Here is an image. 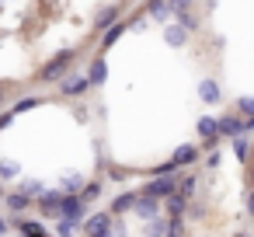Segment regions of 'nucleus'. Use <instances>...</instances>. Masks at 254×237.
<instances>
[{
	"label": "nucleus",
	"mask_w": 254,
	"mask_h": 237,
	"mask_svg": "<svg viewBox=\"0 0 254 237\" xmlns=\"http://www.w3.org/2000/svg\"><path fill=\"white\" fill-rule=\"evenodd\" d=\"M70 63H73V53H70V49L56 53V56H53L46 67H42V77H39V80H46V84H56V80H60L66 70H70Z\"/></svg>",
	"instance_id": "1"
},
{
	"label": "nucleus",
	"mask_w": 254,
	"mask_h": 237,
	"mask_svg": "<svg viewBox=\"0 0 254 237\" xmlns=\"http://www.w3.org/2000/svg\"><path fill=\"white\" fill-rule=\"evenodd\" d=\"M185 7H188V0H150V4H146L150 18H160V21L174 18V14H178V11H185Z\"/></svg>",
	"instance_id": "2"
},
{
	"label": "nucleus",
	"mask_w": 254,
	"mask_h": 237,
	"mask_svg": "<svg viewBox=\"0 0 254 237\" xmlns=\"http://www.w3.org/2000/svg\"><path fill=\"white\" fill-rule=\"evenodd\" d=\"M60 220L80 223V220H84V199H77V195H66V192H63V199H60Z\"/></svg>",
	"instance_id": "3"
},
{
	"label": "nucleus",
	"mask_w": 254,
	"mask_h": 237,
	"mask_svg": "<svg viewBox=\"0 0 254 237\" xmlns=\"http://www.w3.org/2000/svg\"><path fill=\"white\" fill-rule=\"evenodd\" d=\"M56 84H60L63 94H84V91L91 87V84H87V74H63Z\"/></svg>",
	"instance_id": "4"
},
{
	"label": "nucleus",
	"mask_w": 254,
	"mask_h": 237,
	"mask_svg": "<svg viewBox=\"0 0 254 237\" xmlns=\"http://www.w3.org/2000/svg\"><path fill=\"white\" fill-rule=\"evenodd\" d=\"M174 188H178V181H174L171 174H160L157 181H150V185H146V195H153V199H164V195H171Z\"/></svg>",
	"instance_id": "5"
},
{
	"label": "nucleus",
	"mask_w": 254,
	"mask_h": 237,
	"mask_svg": "<svg viewBox=\"0 0 254 237\" xmlns=\"http://www.w3.org/2000/svg\"><path fill=\"white\" fill-rule=\"evenodd\" d=\"M84 234H112V216L108 213H94L84 220Z\"/></svg>",
	"instance_id": "6"
},
{
	"label": "nucleus",
	"mask_w": 254,
	"mask_h": 237,
	"mask_svg": "<svg viewBox=\"0 0 254 237\" xmlns=\"http://www.w3.org/2000/svg\"><path fill=\"white\" fill-rule=\"evenodd\" d=\"M132 209H136V216H143V220H153V216H157V199L143 192V195H136V199H132Z\"/></svg>",
	"instance_id": "7"
},
{
	"label": "nucleus",
	"mask_w": 254,
	"mask_h": 237,
	"mask_svg": "<svg viewBox=\"0 0 254 237\" xmlns=\"http://www.w3.org/2000/svg\"><path fill=\"white\" fill-rule=\"evenodd\" d=\"M237 133H244V122L240 119H216V136H237Z\"/></svg>",
	"instance_id": "8"
},
{
	"label": "nucleus",
	"mask_w": 254,
	"mask_h": 237,
	"mask_svg": "<svg viewBox=\"0 0 254 237\" xmlns=\"http://www.w3.org/2000/svg\"><path fill=\"white\" fill-rule=\"evenodd\" d=\"M60 199H63V192H42V213L60 216Z\"/></svg>",
	"instance_id": "9"
},
{
	"label": "nucleus",
	"mask_w": 254,
	"mask_h": 237,
	"mask_svg": "<svg viewBox=\"0 0 254 237\" xmlns=\"http://www.w3.org/2000/svg\"><path fill=\"white\" fill-rule=\"evenodd\" d=\"M185 39H188V32H185L181 25H167V28H164V42H167V46H185Z\"/></svg>",
	"instance_id": "10"
},
{
	"label": "nucleus",
	"mask_w": 254,
	"mask_h": 237,
	"mask_svg": "<svg viewBox=\"0 0 254 237\" xmlns=\"http://www.w3.org/2000/svg\"><path fill=\"white\" fill-rule=\"evenodd\" d=\"M105 77H108L105 60H94V63H91V74H87V84H105Z\"/></svg>",
	"instance_id": "11"
},
{
	"label": "nucleus",
	"mask_w": 254,
	"mask_h": 237,
	"mask_svg": "<svg viewBox=\"0 0 254 237\" xmlns=\"http://www.w3.org/2000/svg\"><path fill=\"white\" fill-rule=\"evenodd\" d=\"M198 94H202V101L216 105V101H219V87H216V80H202V84H198Z\"/></svg>",
	"instance_id": "12"
},
{
	"label": "nucleus",
	"mask_w": 254,
	"mask_h": 237,
	"mask_svg": "<svg viewBox=\"0 0 254 237\" xmlns=\"http://www.w3.org/2000/svg\"><path fill=\"white\" fill-rule=\"evenodd\" d=\"M171 160H174V167H181V164H191V160H195V147H191V143H185V147H178Z\"/></svg>",
	"instance_id": "13"
},
{
	"label": "nucleus",
	"mask_w": 254,
	"mask_h": 237,
	"mask_svg": "<svg viewBox=\"0 0 254 237\" xmlns=\"http://www.w3.org/2000/svg\"><path fill=\"white\" fill-rule=\"evenodd\" d=\"M122 32H126V25H122V21H112V25L105 28V46H115V42L122 39Z\"/></svg>",
	"instance_id": "14"
},
{
	"label": "nucleus",
	"mask_w": 254,
	"mask_h": 237,
	"mask_svg": "<svg viewBox=\"0 0 254 237\" xmlns=\"http://www.w3.org/2000/svg\"><path fill=\"white\" fill-rule=\"evenodd\" d=\"M198 133H202V140H212V136H216V119L202 115V119H198Z\"/></svg>",
	"instance_id": "15"
},
{
	"label": "nucleus",
	"mask_w": 254,
	"mask_h": 237,
	"mask_svg": "<svg viewBox=\"0 0 254 237\" xmlns=\"http://www.w3.org/2000/svg\"><path fill=\"white\" fill-rule=\"evenodd\" d=\"M167 209H171V216H178V213L185 209V195H181L178 188H174V192L167 195Z\"/></svg>",
	"instance_id": "16"
},
{
	"label": "nucleus",
	"mask_w": 254,
	"mask_h": 237,
	"mask_svg": "<svg viewBox=\"0 0 254 237\" xmlns=\"http://www.w3.org/2000/svg\"><path fill=\"white\" fill-rule=\"evenodd\" d=\"M63 185H66V188H63L66 195H77V192H80V185H84V178H80V174H66V178H63Z\"/></svg>",
	"instance_id": "17"
},
{
	"label": "nucleus",
	"mask_w": 254,
	"mask_h": 237,
	"mask_svg": "<svg viewBox=\"0 0 254 237\" xmlns=\"http://www.w3.org/2000/svg\"><path fill=\"white\" fill-rule=\"evenodd\" d=\"M42 188H46V185L35 181V178H25V181H21V192H25L28 199H32V195H42Z\"/></svg>",
	"instance_id": "18"
},
{
	"label": "nucleus",
	"mask_w": 254,
	"mask_h": 237,
	"mask_svg": "<svg viewBox=\"0 0 254 237\" xmlns=\"http://www.w3.org/2000/svg\"><path fill=\"white\" fill-rule=\"evenodd\" d=\"M98 195H101V185H98V181L80 185V199H84V202H91V199H98Z\"/></svg>",
	"instance_id": "19"
},
{
	"label": "nucleus",
	"mask_w": 254,
	"mask_h": 237,
	"mask_svg": "<svg viewBox=\"0 0 254 237\" xmlns=\"http://www.w3.org/2000/svg\"><path fill=\"white\" fill-rule=\"evenodd\" d=\"M132 199H136V195H119V199L112 202V213H126V209H132Z\"/></svg>",
	"instance_id": "20"
},
{
	"label": "nucleus",
	"mask_w": 254,
	"mask_h": 237,
	"mask_svg": "<svg viewBox=\"0 0 254 237\" xmlns=\"http://www.w3.org/2000/svg\"><path fill=\"white\" fill-rule=\"evenodd\" d=\"M115 14H119V11H115V7H108V11H105V14H101V18H98V21H94V25H98V28H101V32H105V28H108V25H112V21H115Z\"/></svg>",
	"instance_id": "21"
},
{
	"label": "nucleus",
	"mask_w": 254,
	"mask_h": 237,
	"mask_svg": "<svg viewBox=\"0 0 254 237\" xmlns=\"http://www.w3.org/2000/svg\"><path fill=\"white\" fill-rule=\"evenodd\" d=\"M35 105H42V98H21V101L14 105V112H28V108H35Z\"/></svg>",
	"instance_id": "22"
},
{
	"label": "nucleus",
	"mask_w": 254,
	"mask_h": 237,
	"mask_svg": "<svg viewBox=\"0 0 254 237\" xmlns=\"http://www.w3.org/2000/svg\"><path fill=\"white\" fill-rule=\"evenodd\" d=\"M7 206H11V209H25V206H28V195H25V192H21V195H7Z\"/></svg>",
	"instance_id": "23"
},
{
	"label": "nucleus",
	"mask_w": 254,
	"mask_h": 237,
	"mask_svg": "<svg viewBox=\"0 0 254 237\" xmlns=\"http://www.w3.org/2000/svg\"><path fill=\"white\" fill-rule=\"evenodd\" d=\"M18 174V164L14 160H4V164H0V178H14Z\"/></svg>",
	"instance_id": "24"
},
{
	"label": "nucleus",
	"mask_w": 254,
	"mask_h": 237,
	"mask_svg": "<svg viewBox=\"0 0 254 237\" xmlns=\"http://www.w3.org/2000/svg\"><path fill=\"white\" fill-rule=\"evenodd\" d=\"M77 230V223H70V220H60V227H56V234H73Z\"/></svg>",
	"instance_id": "25"
},
{
	"label": "nucleus",
	"mask_w": 254,
	"mask_h": 237,
	"mask_svg": "<svg viewBox=\"0 0 254 237\" xmlns=\"http://www.w3.org/2000/svg\"><path fill=\"white\" fill-rule=\"evenodd\" d=\"M240 112L244 115H254V98H240Z\"/></svg>",
	"instance_id": "26"
},
{
	"label": "nucleus",
	"mask_w": 254,
	"mask_h": 237,
	"mask_svg": "<svg viewBox=\"0 0 254 237\" xmlns=\"http://www.w3.org/2000/svg\"><path fill=\"white\" fill-rule=\"evenodd\" d=\"M21 234H35V237H39L42 227H39V223H21Z\"/></svg>",
	"instance_id": "27"
},
{
	"label": "nucleus",
	"mask_w": 254,
	"mask_h": 237,
	"mask_svg": "<svg viewBox=\"0 0 254 237\" xmlns=\"http://www.w3.org/2000/svg\"><path fill=\"white\" fill-rule=\"evenodd\" d=\"M7 94H11V80H0V101H4Z\"/></svg>",
	"instance_id": "28"
},
{
	"label": "nucleus",
	"mask_w": 254,
	"mask_h": 237,
	"mask_svg": "<svg viewBox=\"0 0 254 237\" xmlns=\"http://www.w3.org/2000/svg\"><path fill=\"white\" fill-rule=\"evenodd\" d=\"M244 133H254V115H251V119L244 122Z\"/></svg>",
	"instance_id": "29"
},
{
	"label": "nucleus",
	"mask_w": 254,
	"mask_h": 237,
	"mask_svg": "<svg viewBox=\"0 0 254 237\" xmlns=\"http://www.w3.org/2000/svg\"><path fill=\"white\" fill-rule=\"evenodd\" d=\"M247 213H251V216H254V192H251V195H247Z\"/></svg>",
	"instance_id": "30"
},
{
	"label": "nucleus",
	"mask_w": 254,
	"mask_h": 237,
	"mask_svg": "<svg viewBox=\"0 0 254 237\" xmlns=\"http://www.w3.org/2000/svg\"><path fill=\"white\" fill-rule=\"evenodd\" d=\"M0 234H7V220H0Z\"/></svg>",
	"instance_id": "31"
},
{
	"label": "nucleus",
	"mask_w": 254,
	"mask_h": 237,
	"mask_svg": "<svg viewBox=\"0 0 254 237\" xmlns=\"http://www.w3.org/2000/svg\"><path fill=\"white\" fill-rule=\"evenodd\" d=\"M0 199H4V192H0Z\"/></svg>",
	"instance_id": "32"
},
{
	"label": "nucleus",
	"mask_w": 254,
	"mask_h": 237,
	"mask_svg": "<svg viewBox=\"0 0 254 237\" xmlns=\"http://www.w3.org/2000/svg\"><path fill=\"white\" fill-rule=\"evenodd\" d=\"M251 174H254V171H251Z\"/></svg>",
	"instance_id": "33"
}]
</instances>
